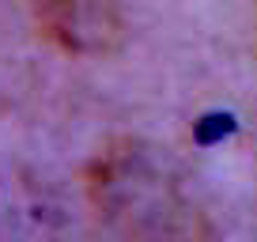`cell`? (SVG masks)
Returning <instances> with one entry per match:
<instances>
[{
  "label": "cell",
  "instance_id": "6da1fadb",
  "mask_svg": "<svg viewBox=\"0 0 257 242\" xmlns=\"http://www.w3.org/2000/svg\"><path fill=\"white\" fill-rule=\"evenodd\" d=\"M91 201L113 231L137 242H201V216L182 174L148 144H117L91 167Z\"/></svg>",
  "mask_w": 257,
  "mask_h": 242
},
{
  "label": "cell",
  "instance_id": "7a4b0ae2",
  "mask_svg": "<svg viewBox=\"0 0 257 242\" xmlns=\"http://www.w3.org/2000/svg\"><path fill=\"white\" fill-rule=\"evenodd\" d=\"M38 23L57 46L72 53L110 49L121 34V23L102 0H34Z\"/></svg>",
  "mask_w": 257,
  "mask_h": 242
},
{
  "label": "cell",
  "instance_id": "3957f363",
  "mask_svg": "<svg viewBox=\"0 0 257 242\" xmlns=\"http://www.w3.org/2000/svg\"><path fill=\"white\" fill-rule=\"evenodd\" d=\"M231 129H234V121L223 117V113H216V117H201V125H197V140H201V144L208 140V144H212V140H219L223 133H231Z\"/></svg>",
  "mask_w": 257,
  "mask_h": 242
}]
</instances>
